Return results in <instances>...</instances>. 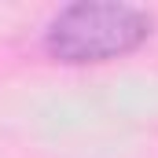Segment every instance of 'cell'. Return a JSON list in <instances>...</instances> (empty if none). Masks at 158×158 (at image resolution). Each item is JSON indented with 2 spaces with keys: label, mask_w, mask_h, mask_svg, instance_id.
<instances>
[{
  "label": "cell",
  "mask_w": 158,
  "mask_h": 158,
  "mask_svg": "<svg viewBox=\"0 0 158 158\" xmlns=\"http://www.w3.org/2000/svg\"><path fill=\"white\" fill-rule=\"evenodd\" d=\"M155 19L132 4H70L40 33V48L59 63H107L136 52Z\"/></svg>",
  "instance_id": "obj_1"
}]
</instances>
